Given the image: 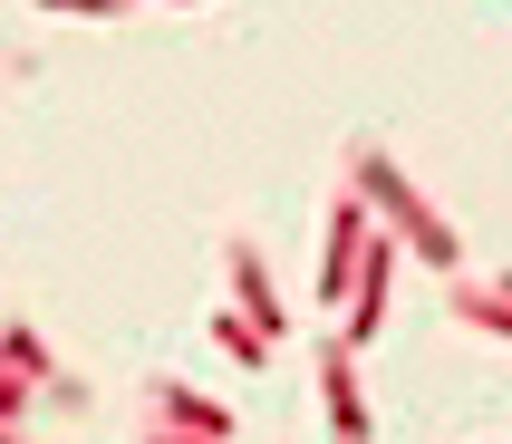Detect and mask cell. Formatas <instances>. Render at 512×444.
I'll return each instance as SVG.
<instances>
[{
	"instance_id": "cell-1",
	"label": "cell",
	"mask_w": 512,
	"mask_h": 444,
	"mask_svg": "<svg viewBox=\"0 0 512 444\" xmlns=\"http://www.w3.org/2000/svg\"><path fill=\"white\" fill-rule=\"evenodd\" d=\"M348 194L368 203V222H387V232H397L416 261H435V271H464V242L435 222V203L397 174V155H387V145H358V155H348Z\"/></svg>"
},
{
	"instance_id": "cell-2",
	"label": "cell",
	"mask_w": 512,
	"mask_h": 444,
	"mask_svg": "<svg viewBox=\"0 0 512 444\" xmlns=\"http://www.w3.org/2000/svg\"><path fill=\"white\" fill-rule=\"evenodd\" d=\"M232 300H242L232 319H242L261 348H281V338H290V309H281V290H271V271H261L252 242H232Z\"/></svg>"
},
{
	"instance_id": "cell-3",
	"label": "cell",
	"mask_w": 512,
	"mask_h": 444,
	"mask_svg": "<svg viewBox=\"0 0 512 444\" xmlns=\"http://www.w3.org/2000/svg\"><path fill=\"white\" fill-rule=\"evenodd\" d=\"M387 271H397V242H377L368 232V251H358V300H348V319H339V348H368L377 338V319H387Z\"/></svg>"
},
{
	"instance_id": "cell-4",
	"label": "cell",
	"mask_w": 512,
	"mask_h": 444,
	"mask_svg": "<svg viewBox=\"0 0 512 444\" xmlns=\"http://www.w3.org/2000/svg\"><path fill=\"white\" fill-rule=\"evenodd\" d=\"M319 406H329V444H368V406H358V348L329 338L319 358Z\"/></svg>"
},
{
	"instance_id": "cell-5",
	"label": "cell",
	"mask_w": 512,
	"mask_h": 444,
	"mask_svg": "<svg viewBox=\"0 0 512 444\" xmlns=\"http://www.w3.org/2000/svg\"><path fill=\"white\" fill-rule=\"evenodd\" d=\"M368 203L358 194H339L329 203V251H319V290H329V300H348V271H358V251H368Z\"/></svg>"
},
{
	"instance_id": "cell-6",
	"label": "cell",
	"mask_w": 512,
	"mask_h": 444,
	"mask_svg": "<svg viewBox=\"0 0 512 444\" xmlns=\"http://www.w3.org/2000/svg\"><path fill=\"white\" fill-rule=\"evenodd\" d=\"M155 425H174V435H213V444L232 435V416H223V406H203L194 387H155Z\"/></svg>"
},
{
	"instance_id": "cell-7",
	"label": "cell",
	"mask_w": 512,
	"mask_h": 444,
	"mask_svg": "<svg viewBox=\"0 0 512 444\" xmlns=\"http://www.w3.org/2000/svg\"><path fill=\"white\" fill-rule=\"evenodd\" d=\"M455 309H464V319H474L484 338H512V309H503V290H493V280H464V290H455Z\"/></svg>"
},
{
	"instance_id": "cell-8",
	"label": "cell",
	"mask_w": 512,
	"mask_h": 444,
	"mask_svg": "<svg viewBox=\"0 0 512 444\" xmlns=\"http://www.w3.org/2000/svg\"><path fill=\"white\" fill-rule=\"evenodd\" d=\"M203 329L223 338V348H232V358H242V367H261V358H271V348H261V338L242 329V319H232V309H213V319H203Z\"/></svg>"
},
{
	"instance_id": "cell-9",
	"label": "cell",
	"mask_w": 512,
	"mask_h": 444,
	"mask_svg": "<svg viewBox=\"0 0 512 444\" xmlns=\"http://www.w3.org/2000/svg\"><path fill=\"white\" fill-rule=\"evenodd\" d=\"M0 358L20 367V377H58V367H49V348H39L29 329H10V338H0Z\"/></svg>"
},
{
	"instance_id": "cell-10",
	"label": "cell",
	"mask_w": 512,
	"mask_h": 444,
	"mask_svg": "<svg viewBox=\"0 0 512 444\" xmlns=\"http://www.w3.org/2000/svg\"><path fill=\"white\" fill-rule=\"evenodd\" d=\"M20 387H29V377H20V367H10V358H0V425L20 416Z\"/></svg>"
},
{
	"instance_id": "cell-11",
	"label": "cell",
	"mask_w": 512,
	"mask_h": 444,
	"mask_svg": "<svg viewBox=\"0 0 512 444\" xmlns=\"http://www.w3.org/2000/svg\"><path fill=\"white\" fill-rule=\"evenodd\" d=\"M39 10H78V20H116L126 0H39Z\"/></svg>"
},
{
	"instance_id": "cell-12",
	"label": "cell",
	"mask_w": 512,
	"mask_h": 444,
	"mask_svg": "<svg viewBox=\"0 0 512 444\" xmlns=\"http://www.w3.org/2000/svg\"><path fill=\"white\" fill-rule=\"evenodd\" d=\"M145 444H213V435H174V425H155V435H145Z\"/></svg>"
},
{
	"instance_id": "cell-13",
	"label": "cell",
	"mask_w": 512,
	"mask_h": 444,
	"mask_svg": "<svg viewBox=\"0 0 512 444\" xmlns=\"http://www.w3.org/2000/svg\"><path fill=\"white\" fill-rule=\"evenodd\" d=\"M0 444H20V435H10V425H0Z\"/></svg>"
}]
</instances>
